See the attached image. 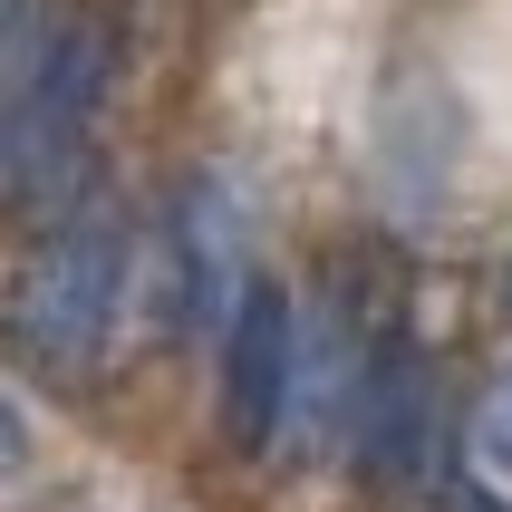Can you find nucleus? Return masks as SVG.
Wrapping results in <instances>:
<instances>
[{
  "mask_svg": "<svg viewBox=\"0 0 512 512\" xmlns=\"http://www.w3.org/2000/svg\"><path fill=\"white\" fill-rule=\"evenodd\" d=\"M49 29H58V20H39V0H0V68H10V58H29Z\"/></svg>",
  "mask_w": 512,
  "mask_h": 512,
  "instance_id": "obj_5",
  "label": "nucleus"
},
{
  "mask_svg": "<svg viewBox=\"0 0 512 512\" xmlns=\"http://www.w3.org/2000/svg\"><path fill=\"white\" fill-rule=\"evenodd\" d=\"M474 464H484L493 484L512 493V358H503V368H493L484 406H474Z\"/></svg>",
  "mask_w": 512,
  "mask_h": 512,
  "instance_id": "obj_4",
  "label": "nucleus"
},
{
  "mask_svg": "<svg viewBox=\"0 0 512 512\" xmlns=\"http://www.w3.org/2000/svg\"><path fill=\"white\" fill-rule=\"evenodd\" d=\"M252 223H242V203L213 165L184 174L165 203V242H155V319H165L174 339H194V329H223L232 290L252 281Z\"/></svg>",
  "mask_w": 512,
  "mask_h": 512,
  "instance_id": "obj_2",
  "label": "nucleus"
},
{
  "mask_svg": "<svg viewBox=\"0 0 512 512\" xmlns=\"http://www.w3.org/2000/svg\"><path fill=\"white\" fill-rule=\"evenodd\" d=\"M290 397H300V319H290V290L252 271L223 310V435L261 455L290 426Z\"/></svg>",
  "mask_w": 512,
  "mask_h": 512,
  "instance_id": "obj_3",
  "label": "nucleus"
},
{
  "mask_svg": "<svg viewBox=\"0 0 512 512\" xmlns=\"http://www.w3.org/2000/svg\"><path fill=\"white\" fill-rule=\"evenodd\" d=\"M136 271H145V252H136L126 203L87 194L78 213L29 252L20 290H10V339H20L49 377L107 368L116 329H126V310H136Z\"/></svg>",
  "mask_w": 512,
  "mask_h": 512,
  "instance_id": "obj_1",
  "label": "nucleus"
},
{
  "mask_svg": "<svg viewBox=\"0 0 512 512\" xmlns=\"http://www.w3.org/2000/svg\"><path fill=\"white\" fill-rule=\"evenodd\" d=\"M20 455V416H10V406H0V464Z\"/></svg>",
  "mask_w": 512,
  "mask_h": 512,
  "instance_id": "obj_6",
  "label": "nucleus"
}]
</instances>
